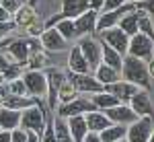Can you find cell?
<instances>
[{
  "label": "cell",
  "mask_w": 154,
  "mask_h": 142,
  "mask_svg": "<svg viewBox=\"0 0 154 142\" xmlns=\"http://www.w3.org/2000/svg\"><path fill=\"white\" fill-rule=\"evenodd\" d=\"M121 78L131 84H136V87H140V89H146V91L152 89V76H150V70H148V62H144L140 58H134L130 54L123 56Z\"/></svg>",
  "instance_id": "6da1fadb"
},
{
  "label": "cell",
  "mask_w": 154,
  "mask_h": 142,
  "mask_svg": "<svg viewBox=\"0 0 154 142\" xmlns=\"http://www.w3.org/2000/svg\"><path fill=\"white\" fill-rule=\"evenodd\" d=\"M45 119H48V111L43 107V101L37 99L35 105H31V107H27V109L21 111V124H19V128L41 134L43 128H45Z\"/></svg>",
  "instance_id": "7a4b0ae2"
},
{
  "label": "cell",
  "mask_w": 154,
  "mask_h": 142,
  "mask_svg": "<svg viewBox=\"0 0 154 142\" xmlns=\"http://www.w3.org/2000/svg\"><path fill=\"white\" fill-rule=\"evenodd\" d=\"M21 78H23L29 97H33V99L48 97V76L43 70H25Z\"/></svg>",
  "instance_id": "3957f363"
},
{
  "label": "cell",
  "mask_w": 154,
  "mask_h": 142,
  "mask_svg": "<svg viewBox=\"0 0 154 142\" xmlns=\"http://www.w3.org/2000/svg\"><path fill=\"white\" fill-rule=\"evenodd\" d=\"M91 8V4H88V0H62V11L58 14H54L51 19L45 21L43 25V29H49V27H54V25L62 21V19H76V17H80L82 12H86Z\"/></svg>",
  "instance_id": "277c9868"
},
{
  "label": "cell",
  "mask_w": 154,
  "mask_h": 142,
  "mask_svg": "<svg viewBox=\"0 0 154 142\" xmlns=\"http://www.w3.org/2000/svg\"><path fill=\"white\" fill-rule=\"evenodd\" d=\"M78 47L84 54V58L88 62V68L91 72H95V68L103 62V47H101V41L97 35H86L78 39Z\"/></svg>",
  "instance_id": "5b68a950"
},
{
  "label": "cell",
  "mask_w": 154,
  "mask_h": 142,
  "mask_svg": "<svg viewBox=\"0 0 154 142\" xmlns=\"http://www.w3.org/2000/svg\"><path fill=\"white\" fill-rule=\"evenodd\" d=\"M128 54L134 56V58H140V60H144V62H148V60L154 58V41L146 35V33L138 31L136 35L130 37Z\"/></svg>",
  "instance_id": "8992f818"
},
{
  "label": "cell",
  "mask_w": 154,
  "mask_h": 142,
  "mask_svg": "<svg viewBox=\"0 0 154 142\" xmlns=\"http://www.w3.org/2000/svg\"><path fill=\"white\" fill-rule=\"evenodd\" d=\"M95 109H97V107L93 105L91 97L78 95L76 99H72V101H68V103L58 105V109H56L54 113H56V115H60V118H72V115H84V113L95 111Z\"/></svg>",
  "instance_id": "52a82bcc"
},
{
  "label": "cell",
  "mask_w": 154,
  "mask_h": 142,
  "mask_svg": "<svg viewBox=\"0 0 154 142\" xmlns=\"http://www.w3.org/2000/svg\"><path fill=\"white\" fill-rule=\"evenodd\" d=\"M97 37L101 39V43H107L109 47H113L115 52H119L121 56L128 54V46H130V35H125L123 29L119 27H111V29H105L101 33H97Z\"/></svg>",
  "instance_id": "ba28073f"
},
{
  "label": "cell",
  "mask_w": 154,
  "mask_h": 142,
  "mask_svg": "<svg viewBox=\"0 0 154 142\" xmlns=\"http://www.w3.org/2000/svg\"><path fill=\"white\" fill-rule=\"evenodd\" d=\"M68 80L74 84V89L78 91V95H95L101 93L105 87L95 78L93 72H86V74H76V72H68Z\"/></svg>",
  "instance_id": "9c48e42d"
},
{
  "label": "cell",
  "mask_w": 154,
  "mask_h": 142,
  "mask_svg": "<svg viewBox=\"0 0 154 142\" xmlns=\"http://www.w3.org/2000/svg\"><path fill=\"white\" fill-rule=\"evenodd\" d=\"M45 76H48V109L49 111H56L58 109V91L60 84L66 80V72H62L60 68H48Z\"/></svg>",
  "instance_id": "30bf717a"
},
{
  "label": "cell",
  "mask_w": 154,
  "mask_h": 142,
  "mask_svg": "<svg viewBox=\"0 0 154 142\" xmlns=\"http://www.w3.org/2000/svg\"><path fill=\"white\" fill-rule=\"evenodd\" d=\"M154 130V119L152 118H138L128 126L125 138L130 142H148Z\"/></svg>",
  "instance_id": "8fae6325"
},
{
  "label": "cell",
  "mask_w": 154,
  "mask_h": 142,
  "mask_svg": "<svg viewBox=\"0 0 154 142\" xmlns=\"http://www.w3.org/2000/svg\"><path fill=\"white\" fill-rule=\"evenodd\" d=\"M128 105L136 111L138 118H152L154 119V103H152V97H150V91L138 89V93L130 99Z\"/></svg>",
  "instance_id": "7c38bea8"
},
{
  "label": "cell",
  "mask_w": 154,
  "mask_h": 142,
  "mask_svg": "<svg viewBox=\"0 0 154 142\" xmlns=\"http://www.w3.org/2000/svg\"><path fill=\"white\" fill-rule=\"evenodd\" d=\"M29 47H31V39H21V37H12V39H6L2 43V49L14 58V62H19L25 68V62L29 58Z\"/></svg>",
  "instance_id": "4fadbf2b"
},
{
  "label": "cell",
  "mask_w": 154,
  "mask_h": 142,
  "mask_svg": "<svg viewBox=\"0 0 154 142\" xmlns=\"http://www.w3.org/2000/svg\"><path fill=\"white\" fill-rule=\"evenodd\" d=\"M97 17H99V11H93V8H88L80 17H76L74 19V37L80 39V37H86V35H97L95 33Z\"/></svg>",
  "instance_id": "5bb4252c"
},
{
  "label": "cell",
  "mask_w": 154,
  "mask_h": 142,
  "mask_svg": "<svg viewBox=\"0 0 154 142\" xmlns=\"http://www.w3.org/2000/svg\"><path fill=\"white\" fill-rule=\"evenodd\" d=\"M107 118L111 119V124H121V126H130L131 121H136L138 115L128 103H117L115 107H109L103 111Z\"/></svg>",
  "instance_id": "9a60e30c"
},
{
  "label": "cell",
  "mask_w": 154,
  "mask_h": 142,
  "mask_svg": "<svg viewBox=\"0 0 154 142\" xmlns=\"http://www.w3.org/2000/svg\"><path fill=\"white\" fill-rule=\"evenodd\" d=\"M39 43H41L43 49H48V52H64V49L68 47V41L58 33L56 27L45 29V31L39 35Z\"/></svg>",
  "instance_id": "2e32d148"
},
{
  "label": "cell",
  "mask_w": 154,
  "mask_h": 142,
  "mask_svg": "<svg viewBox=\"0 0 154 142\" xmlns=\"http://www.w3.org/2000/svg\"><path fill=\"white\" fill-rule=\"evenodd\" d=\"M138 89H140V87H136V84H131V83H128V80H123V78H121V80H117V83L105 84V89H103V91L115 95V97L119 99V103H130V99L138 93Z\"/></svg>",
  "instance_id": "e0dca14e"
},
{
  "label": "cell",
  "mask_w": 154,
  "mask_h": 142,
  "mask_svg": "<svg viewBox=\"0 0 154 142\" xmlns=\"http://www.w3.org/2000/svg\"><path fill=\"white\" fill-rule=\"evenodd\" d=\"M68 70L76 72V74H86V72H91L88 62H86V58H84V54L80 52L78 43L70 47V54H68Z\"/></svg>",
  "instance_id": "ac0fdd59"
},
{
  "label": "cell",
  "mask_w": 154,
  "mask_h": 142,
  "mask_svg": "<svg viewBox=\"0 0 154 142\" xmlns=\"http://www.w3.org/2000/svg\"><path fill=\"white\" fill-rule=\"evenodd\" d=\"M84 121H86V128L88 132H103L105 128L111 126V119L107 118L105 113L101 111V109H95V111H88V113H84Z\"/></svg>",
  "instance_id": "d6986e66"
},
{
  "label": "cell",
  "mask_w": 154,
  "mask_h": 142,
  "mask_svg": "<svg viewBox=\"0 0 154 142\" xmlns=\"http://www.w3.org/2000/svg\"><path fill=\"white\" fill-rule=\"evenodd\" d=\"M142 14L144 12L142 11H131V12H128V14H123L121 17V21L117 23V27L119 29H123L125 31V35H136L138 31H140V19H142Z\"/></svg>",
  "instance_id": "ffe728a7"
},
{
  "label": "cell",
  "mask_w": 154,
  "mask_h": 142,
  "mask_svg": "<svg viewBox=\"0 0 154 142\" xmlns=\"http://www.w3.org/2000/svg\"><path fill=\"white\" fill-rule=\"evenodd\" d=\"M14 25L17 27H23V29H29L33 23H37V12L33 8V4H23L19 11L14 12Z\"/></svg>",
  "instance_id": "44dd1931"
},
{
  "label": "cell",
  "mask_w": 154,
  "mask_h": 142,
  "mask_svg": "<svg viewBox=\"0 0 154 142\" xmlns=\"http://www.w3.org/2000/svg\"><path fill=\"white\" fill-rule=\"evenodd\" d=\"M93 74H95V78L103 84V87H105V84H111V83L121 80V72L115 70V68H111V66H107V64H103V62L95 68Z\"/></svg>",
  "instance_id": "7402d4cb"
},
{
  "label": "cell",
  "mask_w": 154,
  "mask_h": 142,
  "mask_svg": "<svg viewBox=\"0 0 154 142\" xmlns=\"http://www.w3.org/2000/svg\"><path fill=\"white\" fill-rule=\"evenodd\" d=\"M35 103H37V99L29 97V95H8L2 101V107H8V109H14V111H23V109L35 105Z\"/></svg>",
  "instance_id": "603a6c76"
},
{
  "label": "cell",
  "mask_w": 154,
  "mask_h": 142,
  "mask_svg": "<svg viewBox=\"0 0 154 142\" xmlns=\"http://www.w3.org/2000/svg\"><path fill=\"white\" fill-rule=\"evenodd\" d=\"M66 121H68V128H70V134L74 138V142H82L84 136L88 134L84 115H72V118H66Z\"/></svg>",
  "instance_id": "cb8c5ba5"
},
{
  "label": "cell",
  "mask_w": 154,
  "mask_h": 142,
  "mask_svg": "<svg viewBox=\"0 0 154 142\" xmlns=\"http://www.w3.org/2000/svg\"><path fill=\"white\" fill-rule=\"evenodd\" d=\"M21 124V111L0 107V130H14Z\"/></svg>",
  "instance_id": "d4e9b609"
},
{
  "label": "cell",
  "mask_w": 154,
  "mask_h": 142,
  "mask_svg": "<svg viewBox=\"0 0 154 142\" xmlns=\"http://www.w3.org/2000/svg\"><path fill=\"white\" fill-rule=\"evenodd\" d=\"M51 126H54V134H56V140H58V142H74L66 118L54 115V119H51Z\"/></svg>",
  "instance_id": "484cf974"
},
{
  "label": "cell",
  "mask_w": 154,
  "mask_h": 142,
  "mask_svg": "<svg viewBox=\"0 0 154 142\" xmlns=\"http://www.w3.org/2000/svg\"><path fill=\"white\" fill-rule=\"evenodd\" d=\"M125 134H128V126H121V124H111L109 128L99 132L101 142H117L119 138H125Z\"/></svg>",
  "instance_id": "4316f807"
},
{
  "label": "cell",
  "mask_w": 154,
  "mask_h": 142,
  "mask_svg": "<svg viewBox=\"0 0 154 142\" xmlns=\"http://www.w3.org/2000/svg\"><path fill=\"white\" fill-rule=\"evenodd\" d=\"M91 101H93V105H95L97 109H101V111H105V109H109V107H115L119 103L117 97L111 95V93H107V91H101V93L91 95Z\"/></svg>",
  "instance_id": "83f0119b"
},
{
  "label": "cell",
  "mask_w": 154,
  "mask_h": 142,
  "mask_svg": "<svg viewBox=\"0 0 154 142\" xmlns=\"http://www.w3.org/2000/svg\"><path fill=\"white\" fill-rule=\"evenodd\" d=\"M99 41H101V39H99ZM101 47H103V64H107V66H111V68H115V70L121 72L123 56H121L119 52H115L113 47H109L107 43H101Z\"/></svg>",
  "instance_id": "f1b7e54d"
},
{
  "label": "cell",
  "mask_w": 154,
  "mask_h": 142,
  "mask_svg": "<svg viewBox=\"0 0 154 142\" xmlns=\"http://www.w3.org/2000/svg\"><path fill=\"white\" fill-rule=\"evenodd\" d=\"M78 97V91L74 89V84L68 80V76H66V80L60 84V91H58V103L62 105V103H68V101H72V99H76Z\"/></svg>",
  "instance_id": "f546056e"
},
{
  "label": "cell",
  "mask_w": 154,
  "mask_h": 142,
  "mask_svg": "<svg viewBox=\"0 0 154 142\" xmlns=\"http://www.w3.org/2000/svg\"><path fill=\"white\" fill-rule=\"evenodd\" d=\"M56 29H58V33L66 41H74L76 37H74V19H62V21H58V23L54 25Z\"/></svg>",
  "instance_id": "4dcf8cb0"
},
{
  "label": "cell",
  "mask_w": 154,
  "mask_h": 142,
  "mask_svg": "<svg viewBox=\"0 0 154 142\" xmlns=\"http://www.w3.org/2000/svg\"><path fill=\"white\" fill-rule=\"evenodd\" d=\"M6 89H8V95H27V89H25L23 78H12L6 83Z\"/></svg>",
  "instance_id": "1f68e13d"
},
{
  "label": "cell",
  "mask_w": 154,
  "mask_h": 142,
  "mask_svg": "<svg viewBox=\"0 0 154 142\" xmlns=\"http://www.w3.org/2000/svg\"><path fill=\"white\" fill-rule=\"evenodd\" d=\"M39 142H58V140H56V134H54V126H51V121L45 124L43 132L39 134Z\"/></svg>",
  "instance_id": "d6a6232c"
},
{
  "label": "cell",
  "mask_w": 154,
  "mask_h": 142,
  "mask_svg": "<svg viewBox=\"0 0 154 142\" xmlns=\"http://www.w3.org/2000/svg\"><path fill=\"white\" fill-rule=\"evenodd\" d=\"M136 8L142 11L144 14H148L150 19H154V0H142V2L136 4Z\"/></svg>",
  "instance_id": "836d02e7"
},
{
  "label": "cell",
  "mask_w": 154,
  "mask_h": 142,
  "mask_svg": "<svg viewBox=\"0 0 154 142\" xmlns=\"http://www.w3.org/2000/svg\"><path fill=\"white\" fill-rule=\"evenodd\" d=\"M0 6H2V8H6L11 14H14V12L23 6V0H0Z\"/></svg>",
  "instance_id": "e575fe53"
},
{
  "label": "cell",
  "mask_w": 154,
  "mask_h": 142,
  "mask_svg": "<svg viewBox=\"0 0 154 142\" xmlns=\"http://www.w3.org/2000/svg\"><path fill=\"white\" fill-rule=\"evenodd\" d=\"M11 142H27V130H23V128L11 130Z\"/></svg>",
  "instance_id": "d590c367"
},
{
  "label": "cell",
  "mask_w": 154,
  "mask_h": 142,
  "mask_svg": "<svg viewBox=\"0 0 154 142\" xmlns=\"http://www.w3.org/2000/svg\"><path fill=\"white\" fill-rule=\"evenodd\" d=\"M12 29H17V25H14V21H12V19H11V21H4V23L0 21V39H2L4 35H8Z\"/></svg>",
  "instance_id": "8d00e7d4"
},
{
  "label": "cell",
  "mask_w": 154,
  "mask_h": 142,
  "mask_svg": "<svg viewBox=\"0 0 154 142\" xmlns=\"http://www.w3.org/2000/svg\"><path fill=\"white\" fill-rule=\"evenodd\" d=\"M121 4H125V0H105L101 11H115V8H119Z\"/></svg>",
  "instance_id": "74e56055"
},
{
  "label": "cell",
  "mask_w": 154,
  "mask_h": 142,
  "mask_svg": "<svg viewBox=\"0 0 154 142\" xmlns=\"http://www.w3.org/2000/svg\"><path fill=\"white\" fill-rule=\"evenodd\" d=\"M82 142H101V136H99L97 132H88V134L84 136Z\"/></svg>",
  "instance_id": "f35d334b"
},
{
  "label": "cell",
  "mask_w": 154,
  "mask_h": 142,
  "mask_svg": "<svg viewBox=\"0 0 154 142\" xmlns=\"http://www.w3.org/2000/svg\"><path fill=\"white\" fill-rule=\"evenodd\" d=\"M103 2H105V0H88L91 8H93V11H99V12H101V8H103Z\"/></svg>",
  "instance_id": "ab89813d"
},
{
  "label": "cell",
  "mask_w": 154,
  "mask_h": 142,
  "mask_svg": "<svg viewBox=\"0 0 154 142\" xmlns=\"http://www.w3.org/2000/svg\"><path fill=\"white\" fill-rule=\"evenodd\" d=\"M11 19H12V14L6 11V8H2V6H0V21L4 23V21H11Z\"/></svg>",
  "instance_id": "60d3db41"
},
{
  "label": "cell",
  "mask_w": 154,
  "mask_h": 142,
  "mask_svg": "<svg viewBox=\"0 0 154 142\" xmlns=\"http://www.w3.org/2000/svg\"><path fill=\"white\" fill-rule=\"evenodd\" d=\"M27 142H39V134H37V132L27 130Z\"/></svg>",
  "instance_id": "b9f144b4"
},
{
  "label": "cell",
  "mask_w": 154,
  "mask_h": 142,
  "mask_svg": "<svg viewBox=\"0 0 154 142\" xmlns=\"http://www.w3.org/2000/svg\"><path fill=\"white\" fill-rule=\"evenodd\" d=\"M0 142H11V130H0Z\"/></svg>",
  "instance_id": "7bdbcfd3"
},
{
  "label": "cell",
  "mask_w": 154,
  "mask_h": 142,
  "mask_svg": "<svg viewBox=\"0 0 154 142\" xmlns=\"http://www.w3.org/2000/svg\"><path fill=\"white\" fill-rule=\"evenodd\" d=\"M148 70H150V76L154 78V58H152V60H148Z\"/></svg>",
  "instance_id": "ee69618b"
},
{
  "label": "cell",
  "mask_w": 154,
  "mask_h": 142,
  "mask_svg": "<svg viewBox=\"0 0 154 142\" xmlns=\"http://www.w3.org/2000/svg\"><path fill=\"white\" fill-rule=\"evenodd\" d=\"M125 2H131V4H138V2H142V0H125Z\"/></svg>",
  "instance_id": "f6af8a7d"
},
{
  "label": "cell",
  "mask_w": 154,
  "mask_h": 142,
  "mask_svg": "<svg viewBox=\"0 0 154 142\" xmlns=\"http://www.w3.org/2000/svg\"><path fill=\"white\" fill-rule=\"evenodd\" d=\"M117 142H130V140H128V138H119Z\"/></svg>",
  "instance_id": "bcb514c9"
},
{
  "label": "cell",
  "mask_w": 154,
  "mask_h": 142,
  "mask_svg": "<svg viewBox=\"0 0 154 142\" xmlns=\"http://www.w3.org/2000/svg\"><path fill=\"white\" fill-rule=\"evenodd\" d=\"M152 29H154V19H152Z\"/></svg>",
  "instance_id": "7dc6e473"
},
{
  "label": "cell",
  "mask_w": 154,
  "mask_h": 142,
  "mask_svg": "<svg viewBox=\"0 0 154 142\" xmlns=\"http://www.w3.org/2000/svg\"><path fill=\"white\" fill-rule=\"evenodd\" d=\"M0 49H2V43H0Z\"/></svg>",
  "instance_id": "c3c4849f"
}]
</instances>
